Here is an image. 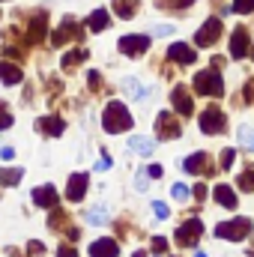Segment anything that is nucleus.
<instances>
[{
  "label": "nucleus",
  "mask_w": 254,
  "mask_h": 257,
  "mask_svg": "<svg viewBox=\"0 0 254 257\" xmlns=\"http://www.w3.org/2000/svg\"><path fill=\"white\" fill-rule=\"evenodd\" d=\"M194 197H206V186H194Z\"/></svg>",
  "instance_id": "obj_40"
},
{
  "label": "nucleus",
  "mask_w": 254,
  "mask_h": 257,
  "mask_svg": "<svg viewBox=\"0 0 254 257\" xmlns=\"http://www.w3.org/2000/svg\"><path fill=\"white\" fill-rule=\"evenodd\" d=\"M114 9H117L120 18H132L135 9H138V0H114Z\"/></svg>",
  "instance_id": "obj_22"
},
{
  "label": "nucleus",
  "mask_w": 254,
  "mask_h": 257,
  "mask_svg": "<svg viewBox=\"0 0 254 257\" xmlns=\"http://www.w3.org/2000/svg\"><path fill=\"white\" fill-rule=\"evenodd\" d=\"M24 75H21V69L15 63H0V81L3 84H18Z\"/></svg>",
  "instance_id": "obj_18"
},
{
  "label": "nucleus",
  "mask_w": 254,
  "mask_h": 257,
  "mask_svg": "<svg viewBox=\"0 0 254 257\" xmlns=\"http://www.w3.org/2000/svg\"><path fill=\"white\" fill-rule=\"evenodd\" d=\"M87 27L93 30V33H99V30H105L108 27V12L105 9H96L90 18H87Z\"/></svg>",
  "instance_id": "obj_19"
},
{
  "label": "nucleus",
  "mask_w": 254,
  "mask_h": 257,
  "mask_svg": "<svg viewBox=\"0 0 254 257\" xmlns=\"http://www.w3.org/2000/svg\"><path fill=\"white\" fill-rule=\"evenodd\" d=\"M194 257H206V254H203V251H197V254H194Z\"/></svg>",
  "instance_id": "obj_42"
},
{
  "label": "nucleus",
  "mask_w": 254,
  "mask_h": 257,
  "mask_svg": "<svg viewBox=\"0 0 254 257\" xmlns=\"http://www.w3.org/2000/svg\"><path fill=\"white\" fill-rule=\"evenodd\" d=\"M150 30H153L156 36H171V33H177V27H174V24H153Z\"/></svg>",
  "instance_id": "obj_29"
},
{
  "label": "nucleus",
  "mask_w": 254,
  "mask_h": 257,
  "mask_svg": "<svg viewBox=\"0 0 254 257\" xmlns=\"http://www.w3.org/2000/svg\"><path fill=\"white\" fill-rule=\"evenodd\" d=\"M57 257H78V251H75L72 245H60V251H57Z\"/></svg>",
  "instance_id": "obj_35"
},
{
  "label": "nucleus",
  "mask_w": 254,
  "mask_h": 257,
  "mask_svg": "<svg viewBox=\"0 0 254 257\" xmlns=\"http://www.w3.org/2000/svg\"><path fill=\"white\" fill-rule=\"evenodd\" d=\"M0 159H3V162H12V159H15V150H12V147H3V150H0Z\"/></svg>",
  "instance_id": "obj_37"
},
{
  "label": "nucleus",
  "mask_w": 254,
  "mask_h": 257,
  "mask_svg": "<svg viewBox=\"0 0 254 257\" xmlns=\"http://www.w3.org/2000/svg\"><path fill=\"white\" fill-rule=\"evenodd\" d=\"M212 194H215V200H218L221 206H227V209H233V206H236V192H233L230 186H215Z\"/></svg>",
  "instance_id": "obj_17"
},
{
  "label": "nucleus",
  "mask_w": 254,
  "mask_h": 257,
  "mask_svg": "<svg viewBox=\"0 0 254 257\" xmlns=\"http://www.w3.org/2000/svg\"><path fill=\"white\" fill-rule=\"evenodd\" d=\"M200 233H203V224H200L197 218H191V221H186V224H180V230H177V245H183V248L197 245Z\"/></svg>",
  "instance_id": "obj_4"
},
{
  "label": "nucleus",
  "mask_w": 254,
  "mask_h": 257,
  "mask_svg": "<svg viewBox=\"0 0 254 257\" xmlns=\"http://www.w3.org/2000/svg\"><path fill=\"white\" fill-rule=\"evenodd\" d=\"M141 177H144V174H138V180H135V189H138V192H147V180H141Z\"/></svg>",
  "instance_id": "obj_38"
},
{
  "label": "nucleus",
  "mask_w": 254,
  "mask_h": 257,
  "mask_svg": "<svg viewBox=\"0 0 254 257\" xmlns=\"http://www.w3.org/2000/svg\"><path fill=\"white\" fill-rule=\"evenodd\" d=\"M36 126L42 128L45 135H63V120H60V117H45V120H39Z\"/></svg>",
  "instance_id": "obj_20"
},
{
  "label": "nucleus",
  "mask_w": 254,
  "mask_h": 257,
  "mask_svg": "<svg viewBox=\"0 0 254 257\" xmlns=\"http://www.w3.org/2000/svg\"><path fill=\"white\" fill-rule=\"evenodd\" d=\"M183 168L189 171L191 177H200V174H206V171L212 168V162H209V156H206V153H191L189 159L183 162Z\"/></svg>",
  "instance_id": "obj_8"
},
{
  "label": "nucleus",
  "mask_w": 254,
  "mask_h": 257,
  "mask_svg": "<svg viewBox=\"0 0 254 257\" xmlns=\"http://www.w3.org/2000/svg\"><path fill=\"white\" fill-rule=\"evenodd\" d=\"M21 177H24L21 168H3V171H0V186H18Z\"/></svg>",
  "instance_id": "obj_21"
},
{
  "label": "nucleus",
  "mask_w": 254,
  "mask_h": 257,
  "mask_svg": "<svg viewBox=\"0 0 254 257\" xmlns=\"http://www.w3.org/2000/svg\"><path fill=\"white\" fill-rule=\"evenodd\" d=\"M233 12H254V0H233Z\"/></svg>",
  "instance_id": "obj_31"
},
{
  "label": "nucleus",
  "mask_w": 254,
  "mask_h": 257,
  "mask_svg": "<svg viewBox=\"0 0 254 257\" xmlns=\"http://www.w3.org/2000/svg\"><path fill=\"white\" fill-rule=\"evenodd\" d=\"M194 0H159V6H168V9H177V12H183V9H189Z\"/></svg>",
  "instance_id": "obj_27"
},
{
  "label": "nucleus",
  "mask_w": 254,
  "mask_h": 257,
  "mask_svg": "<svg viewBox=\"0 0 254 257\" xmlns=\"http://www.w3.org/2000/svg\"><path fill=\"white\" fill-rule=\"evenodd\" d=\"M248 233H251V221H248V218H233V221H221V224L215 227V236H218V239H233V242L245 239Z\"/></svg>",
  "instance_id": "obj_3"
},
{
  "label": "nucleus",
  "mask_w": 254,
  "mask_h": 257,
  "mask_svg": "<svg viewBox=\"0 0 254 257\" xmlns=\"http://www.w3.org/2000/svg\"><path fill=\"white\" fill-rule=\"evenodd\" d=\"M84 57H87V51H69V54L63 57V69H72V66H78L81 60H84Z\"/></svg>",
  "instance_id": "obj_26"
},
{
  "label": "nucleus",
  "mask_w": 254,
  "mask_h": 257,
  "mask_svg": "<svg viewBox=\"0 0 254 257\" xmlns=\"http://www.w3.org/2000/svg\"><path fill=\"white\" fill-rule=\"evenodd\" d=\"M230 165H233V150H221V168L227 171Z\"/></svg>",
  "instance_id": "obj_32"
},
{
  "label": "nucleus",
  "mask_w": 254,
  "mask_h": 257,
  "mask_svg": "<svg viewBox=\"0 0 254 257\" xmlns=\"http://www.w3.org/2000/svg\"><path fill=\"white\" fill-rule=\"evenodd\" d=\"M168 57H171V60H177V63H194V60H197V57H194V48L186 45V42L171 45V48H168Z\"/></svg>",
  "instance_id": "obj_15"
},
{
  "label": "nucleus",
  "mask_w": 254,
  "mask_h": 257,
  "mask_svg": "<svg viewBox=\"0 0 254 257\" xmlns=\"http://www.w3.org/2000/svg\"><path fill=\"white\" fill-rule=\"evenodd\" d=\"M120 254V245H117V239H96L93 245H90V257H117Z\"/></svg>",
  "instance_id": "obj_12"
},
{
  "label": "nucleus",
  "mask_w": 254,
  "mask_h": 257,
  "mask_svg": "<svg viewBox=\"0 0 254 257\" xmlns=\"http://www.w3.org/2000/svg\"><path fill=\"white\" fill-rule=\"evenodd\" d=\"M236 138H239V144H242L245 150H251L254 153V128L251 126H239L236 128Z\"/></svg>",
  "instance_id": "obj_24"
},
{
  "label": "nucleus",
  "mask_w": 254,
  "mask_h": 257,
  "mask_svg": "<svg viewBox=\"0 0 254 257\" xmlns=\"http://www.w3.org/2000/svg\"><path fill=\"white\" fill-rule=\"evenodd\" d=\"M153 212H156L159 218H168V206H165L162 200H156V203H153Z\"/></svg>",
  "instance_id": "obj_33"
},
{
  "label": "nucleus",
  "mask_w": 254,
  "mask_h": 257,
  "mask_svg": "<svg viewBox=\"0 0 254 257\" xmlns=\"http://www.w3.org/2000/svg\"><path fill=\"white\" fill-rule=\"evenodd\" d=\"M87 221L96 224V227H99V224H108V209H105V206H93V209L87 212Z\"/></svg>",
  "instance_id": "obj_23"
},
{
  "label": "nucleus",
  "mask_w": 254,
  "mask_h": 257,
  "mask_svg": "<svg viewBox=\"0 0 254 257\" xmlns=\"http://www.w3.org/2000/svg\"><path fill=\"white\" fill-rule=\"evenodd\" d=\"M153 245H156V251H168V239H165V236H156Z\"/></svg>",
  "instance_id": "obj_36"
},
{
  "label": "nucleus",
  "mask_w": 254,
  "mask_h": 257,
  "mask_svg": "<svg viewBox=\"0 0 254 257\" xmlns=\"http://www.w3.org/2000/svg\"><path fill=\"white\" fill-rule=\"evenodd\" d=\"M9 126H12V114H9V108L0 102V132H3V128H9Z\"/></svg>",
  "instance_id": "obj_30"
},
{
  "label": "nucleus",
  "mask_w": 254,
  "mask_h": 257,
  "mask_svg": "<svg viewBox=\"0 0 254 257\" xmlns=\"http://www.w3.org/2000/svg\"><path fill=\"white\" fill-rule=\"evenodd\" d=\"M239 189H242V192H254V171L239 174Z\"/></svg>",
  "instance_id": "obj_28"
},
{
  "label": "nucleus",
  "mask_w": 254,
  "mask_h": 257,
  "mask_svg": "<svg viewBox=\"0 0 254 257\" xmlns=\"http://www.w3.org/2000/svg\"><path fill=\"white\" fill-rule=\"evenodd\" d=\"M123 90H126L132 99H144V90H141L138 78H132V75H129V78H123Z\"/></svg>",
  "instance_id": "obj_25"
},
{
  "label": "nucleus",
  "mask_w": 254,
  "mask_h": 257,
  "mask_svg": "<svg viewBox=\"0 0 254 257\" xmlns=\"http://www.w3.org/2000/svg\"><path fill=\"white\" fill-rule=\"evenodd\" d=\"M218 36H221V21H218V18H206V21L200 24L197 36H194V45L206 48V45H212V42H215Z\"/></svg>",
  "instance_id": "obj_5"
},
{
  "label": "nucleus",
  "mask_w": 254,
  "mask_h": 257,
  "mask_svg": "<svg viewBox=\"0 0 254 257\" xmlns=\"http://www.w3.org/2000/svg\"><path fill=\"white\" fill-rule=\"evenodd\" d=\"M251 54H254V51H251Z\"/></svg>",
  "instance_id": "obj_43"
},
{
  "label": "nucleus",
  "mask_w": 254,
  "mask_h": 257,
  "mask_svg": "<svg viewBox=\"0 0 254 257\" xmlns=\"http://www.w3.org/2000/svg\"><path fill=\"white\" fill-rule=\"evenodd\" d=\"M191 87H194V93H200V96H221V93H224V84H221V75H218L215 66L206 69V72H197L194 81H191Z\"/></svg>",
  "instance_id": "obj_2"
},
{
  "label": "nucleus",
  "mask_w": 254,
  "mask_h": 257,
  "mask_svg": "<svg viewBox=\"0 0 254 257\" xmlns=\"http://www.w3.org/2000/svg\"><path fill=\"white\" fill-rule=\"evenodd\" d=\"M200 128L206 132V135H221L224 132V114L212 105V108H206L203 114H200Z\"/></svg>",
  "instance_id": "obj_7"
},
{
  "label": "nucleus",
  "mask_w": 254,
  "mask_h": 257,
  "mask_svg": "<svg viewBox=\"0 0 254 257\" xmlns=\"http://www.w3.org/2000/svg\"><path fill=\"white\" fill-rule=\"evenodd\" d=\"M147 48H150V39L144 33H135V36H123L120 39V51L126 57H141V54H147Z\"/></svg>",
  "instance_id": "obj_6"
},
{
  "label": "nucleus",
  "mask_w": 254,
  "mask_h": 257,
  "mask_svg": "<svg viewBox=\"0 0 254 257\" xmlns=\"http://www.w3.org/2000/svg\"><path fill=\"white\" fill-rule=\"evenodd\" d=\"M87 194V174H72L69 177V186H66V197L75 203V200H81Z\"/></svg>",
  "instance_id": "obj_11"
},
{
  "label": "nucleus",
  "mask_w": 254,
  "mask_h": 257,
  "mask_svg": "<svg viewBox=\"0 0 254 257\" xmlns=\"http://www.w3.org/2000/svg\"><path fill=\"white\" fill-rule=\"evenodd\" d=\"M102 126H105V132H111V135L132 128V114H129V108L120 105V102H108L105 117H102Z\"/></svg>",
  "instance_id": "obj_1"
},
{
  "label": "nucleus",
  "mask_w": 254,
  "mask_h": 257,
  "mask_svg": "<svg viewBox=\"0 0 254 257\" xmlns=\"http://www.w3.org/2000/svg\"><path fill=\"white\" fill-rule=\"evenodd\" d=\"M156 126H159V138H171V141L180 138V126H177V120L171 114H159Z\"/></svg>",
  "instance_id": "obj_16"
},
{
  "label": "nucleus",
  "mask_w": 254,
  "mask_h": 257,
  "mask_svg": "<svg viewBox=\"0 0 254 257\" xmlns=\"http://www.w3.org/2000/svg\"><path fill=\"white\" fill-rule=\"evenodd\" d=\"M248 54V30L245 27H236L233 36H230V57H245Z\"/></svg>",
  "instance_id": "obj_10"
},
{
  "label": "nucleus",
  "mask_w": 254,
  "mask_h": 257,
  "mask_svg": "<svg viewBox=\"0 0 254 257\" xmlns=\"http://www.w3.org/2000/svg\"><path fill=\"white\" fill-rule=\"evenodd\" d=\"M189 189H186V186H183V183H177V186H174V197H180V200H183V197H189Z\"/></svg>",
  "instance_id": "obj_34"
},
{
  "label": "nucleus",
  "mask_w": 254,
  "mask_h": 257,
  "mask_svg": "<svg viewBox=\"0 0 254 257\" xmlns=\"http://www.w3.org/2000/svg\"><path fill=\"white\" fill-rule=\"evenodd\" d=\"M171 102L177 105V111L183 114V117H189L191 114V90L186 87V84H180V87H174V93H171Z\"/></svg>",
  "instance_id": "obj_9"
},
{
  "label": "nucleus",
  "mask_w": 254,
  "mask_h": 257,
  "mask_svg": "<svg viewBox=\"0 0 254 257\" xmlns=\"http://www.w3.org/2000/svg\"><path fill=\"white\" fill-rule=\"evenodd\" d=\"M42 251H45V248H42V242H36V239H33V242H30V254H42Z\"/></svg>",
  "instance_id": "obj_39"
},
{
  "label": "nucleus",
  "mask_w": 254,
  "mask_h": 257,
  "mask_svg": "<svg viewBox=\"0 0 254 257\" xmlns=\"http://www.w3.org/2000/svg\"><path fill=\"white\" fill-rule=\"evenodd\" d=\"M147 174H150V177H162V168H159V165H153V168H150Z\"/></svg>",
  "instance_id": "obj_41"
},
{
  "label": "nucleus",
  "mask_w": 254,
  "mask_h": 257,
  "mask_svg": "<svg viewBox=\"0 0 254 257\" xmlns=\"http://www.w3.org/2000/svg\"><path fill=\"white\" fill-rule=\"evenodd\" d=\"M129 150L138 153V156H153L156 141H153V138H144V135H132V138H129Z\"/></svg>",
  "instance_id": "obj_14"
},
{
  "label": "nucleus",
  "mask_w": 254,
  "mask_h": 257,
  "mask_svg": "<svg viewBox=\"0 0 254 257\" xmlns=\"http://www.w3.org/2000/svg\"><path fill=\"white\" fill-rule=\"evenodd\" d=\"M33 200L45 209H54L57 206V189L54 186H39V189H33Z\"/></svg>",
  "instance_id": "obj_13"
}]
</instances>
